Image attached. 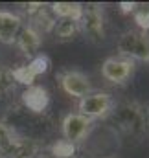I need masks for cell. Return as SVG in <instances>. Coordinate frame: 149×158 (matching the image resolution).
<instances>
[{
	"instance_id": "1",
	"label": "cell",
	"mask_w": 149,
	"mask_h": 158,
	"mask_svg": "<svg viewBox=\"0 0 149 158\" xmlns=\"http://www.w3.org/2000/svg\"><path fill=\"white\" fill-rule=\"evenodd\" d=\"M116 48L121 57L131 61H142L149 63V37L146 31L129 30L120 35L116 42Z\"/></svg>"
},
{
	"instance_id": "2",
	"label": "cell",
	"mask_w": 149,
	"mask_h": 158,
	"mask_svg": "<svg viewBox=\"0 0 149 158\" xmlns=\"http://www.w3.org/2000/svg\"><path fill=\"white\" fill-rule=\"evenodd\" d=\"M79 30L85 33V37L92 40L94 44H100L105 40V11L100 4H88L83 6V15L79 19Z\"/></svg>"
},
{
	"instance_id": "3",
	"label": "cell",
	"mask_w": 149,
	"mask_h": 158,
	"mask_svg": "<svg viewBox=\"0 0 149 158\" xmlns=\"http://www.w3.org/2000/svg\"><path fill=\"white\" fill-rule=\"evenodd\" d=\"M114 109V99L109 92H90L88 96L81 98L77 103V114L85 116L88 119L103 118L107 114H111Z\"/></svg>"
},
{
	"instance_id": "4",
	"label": "cell",
	"mask_w": 149,
	"mask_h": 158,
	"mask_svg": "<svg viewBox=\"0 0 149 158\" xmlns=\"http://www.w3.org/2000/svg\"><path fill=\"white\" fill-rule=\"evenodd\" d=\"M114 121L123 129L125 132L138 134L140 131L146 129L147 125V116L144 109L138 103H123L114 110Z\"/></svg>"
},
{
	"instance_id": "5",
	"label": "cell",
	"mask_w": 149,
	"mask_h": 158,
	"mask_svg": "<svg viewBox=\"0 0 149 158\" xmlns=\"http://www.w3.org/2000/svg\"><path fill=\"white\" fill-rule=\"evenodd\" d=\"M133 70H134V63L125 57H109L101 64L103 79H107L109 83H114V85L125 83L133 76Z\"/></svg>"
},
{
	"instance_id": "6",
	"label": "cell",
	"mask_w": 149,
	"mask_h": 158,
	"mask_svg": "<svg viewBox=\"0 0 149 158\" xmlns=\"http://www.w3.org/2000/svg\"><path fill=\"white\" fill-rule=\"evenodd\" d=\"M92 127V119L85 118L77 112L72 114H66L63 123H61V131H63V136H65V142L68 143H79L81 140H85V136L88 134Z\"/></svg>"
},
{
	"instance_id": "7",
	"label": "cell",
	"mask_w": 149,
	"mask_h": 158,
	"mask_svg": "<svg viewBox=\"0 0 149 158\" xmlns=\"http://www.w3.org/2000/svg\"><path fill=\"white\" fill-rule=\"evenodd\" d=\"M61 88L65 90V94L77 98V99H81L92 92L90 79L83 72H77V70H68L61 76Z\"/></svg>"
},
{
	"instance_id": "8",
	"label": "cell",
	"mask_w": 149,
	"mask_h": 158,
	"mask_svg": "<svg viewBox=\"0 0 149 158\" xmlns=\"http://www.w3.org/2000/svg\"><path fill=\"white\" fill-rule=\"evenodd\" d=\"M20 30H22V19L17 13L0 9V42L13 44Z\"/></svg>"
},
{
	"instance_id": "9",
	"label": "cell",
	"mask_w": 149,
	"mask_h": 158,
	"mask_svg": "<svg viewBox=\"0 0 149 158\" xmlns=\"http://www.w3.org/2000/svg\"><path fill=\"white\" fill-rule=\"evenodd\" d=\"M39 153V142L33 138H13V142L2 151L7 158H35Z\"/></svg>"
},
{
	"instance_id": "10",
	"label": "cell",
	"mask_w": 149,
	"mask_h": 158,
	"mask_svg": "<svg viewBox=\"0 0 149 158\" xmlns=\"http://www.w3.org/2000/svg\"><path fill=\"white\" fill-rule=\"evenodd\" d=\"M17 46L20 48V52L26 55V57H37V52L40 48V31L33 26H28V28H22L17 35Z\"/></svg>"
},
{
	"instance_id": "11",
	"label": "cell",
	"mask_w": 149,
	"mask_h": 158,
	"mask_svg": "<svg viewBox=\"0 0 149 158\" xmlns=\"http://www.w3.org/2000/svg\"><path fill=\"white\" fill-rule=\"evenodd\" d=\"M22 101H24V105H26L28 110H32L35 114H40L48 107V92L42 86L32 85V86H28V90H24Z\"/></svg>"
},
{
	"instance_id": "12",
	"label": "cell",
	"mask_w": 149,
	"mask_h": 158,
	"mask_svg": "<svg viewBox=\"0 0 149 158\" xmlns=\"http://www.w3.org/2000/svg\"><path fill=\"white\" fill-rule=\"evenodd\" d=\"M52 13L57 19H68L79 22L81 15H83V4L77 2H55L52 4Z\"/></svg>"
},
{
	"instance_id": "13",
	"label": "cell",
	"mask_w": 149,
	"mask_h": 158,
	"mask_svg": "<svg viewBox=\"0 0 149 158\" xmlns=\"http://www.w3.org/2000/svg\"><path fill=\"white\" fill-rule=\"evenodd\" d=\"M53 31L59 40H70L79 33V22L68 20V19H59V20H55Z\"/></svg>"
},
{
	"instance_id": "14",
	"label": "cell",
	"mask_w": 149,
	"mask_h": 158,
	"mask_svg": "<svg viewBox=\"0 0 149 158\" xmlns=\"http://www.w3.org/2000/svg\"><path fill=\"white\" fill-rule=\"evenodd\" d=\"M133 13H134L136 24H138L144 31H147L149 30V4H142V6L136 4V7H134Z\"/></svg>"
},
{
	"instance_id": "15",
	"label": "cell",
	"mask_w": 149,
	"mask_h": 158,
	"mask_svg": "<svg viewBox=\"0 0 149 158\" xmlns=\"http://www.w3.org/2000/svg\"><path fill=\"white\" fill-rule=\"evenodd\" d=\"M15 83L11 70H0V94H9L15 88Z\"/></svg>"
},
{
	"instance_id": "16",
	"label": "cell",
	"mask_w": 149,
	"mask_h": 158,
	"mask_svg": "<svg viewBox=\"0 0 149 158\" xmlns=\"http://www.w3.org/2000/svg\"><path fill=\"white\" fill-rule=\"evenodd\" d=\"M15 138V131H11V127L4 121H0V153L13 142Z\"/></svg>"
},
{
	"instance_id": "17",
	"label": "cell",
	"mask_w": 149,
	"mask_h": 158,
	"mask_svg": "<svg viewBox=\"0 0 149 158\" xmlns=\"http://www.w3.org/2000/svg\"><path fill=\"white\" fill-rule=\"evenodd\" d=\"M72 153H74V145L65 142V140H61L53 145V155L55 156H70Z\"/></svg>"
},
{
	"instance_id": "18",
	"label": "cell",
	"mask_w": 149,
	"mask_h": 158,
	"mask_svg": "<svg viewBox=\"0 0 149 158\" xmlns=\"http://www.w3.org/2000/svg\"><path fill=\"white\" fill-rule=\"evenodd\" d=\"M146 129H149V118H147V125H146Z\"/></svg>"
}]
</instances>
